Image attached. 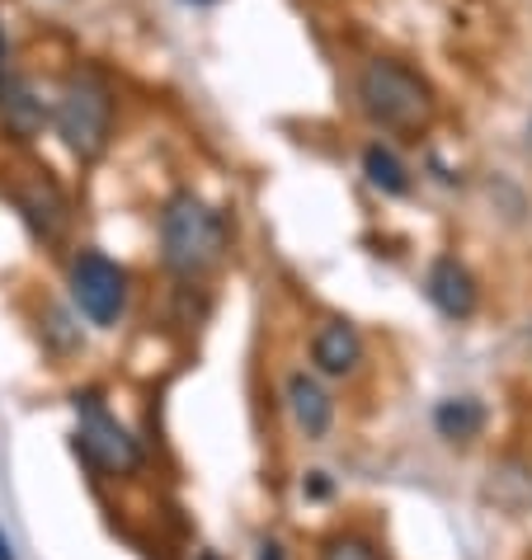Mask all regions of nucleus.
Segmentation results:
<instances>
[{"instance_id":"nucleus-3","label":"nucleus","mask_w":532,"mask_h":560,"mask_svg":"<svg viewBox=\"0 0 532 560\" xmlns=\"http://www.w3.org/2000/svg\"><path fill=\"white\" fill-rule=\"evenodd\" d=\"M57 132L81 161H100L114 132V90L100 71H76L57 100Z\"/></svg>"},{"instance_id":"nucleus-7","label":"nucleus","mask_w":532,"mask_h":560,"mask_svg":"<svg viewBox=\"0 0 532 560\" xmlns=\"http://www.w3.org/2000/svg\"><path fill=\"white\" fill-rule=\"evenodd\" d=\"M425 292L448 320H466L476 311V283H472V273H466L458 259H438L429 269V288Z\"/></svg>"},{"instance_id":"nucleus-1","label":"nucleus","mask_w":532,"mask_h":560,"mask_svg":"<svg viewBox=\"0 0 532 560\" xmlns=\"http://www.w3.org/2000/svg\"><path fill=\"white\" fill-rule=\"evenodd\" d=\"M227 250V222L194 194H175L161 212V255L165 269L180 278L208 273Z\"/></svg>"},{"instance_id":"nucleus-15","label":"nucleus","mask_w":532,"mask_h":560,"mask_svg":"<svg viewBox=\"0 0 532 560\" xmlns=\"http://www.w3.org/2000/svg\"><path fill=\"white\" fill-rule=\"evenodd\" d=\"M259 560H284V556H278V547H264V556Z\"/></svg>"},{"instance_id":"nucleus-11","label":"nucleus","mask_w":532,"mask_h":560,"mask_svg":"<svg viewBox=\"0 0 532 560\" xmlns=\"http://www.w3.org/2000/svg\"><path fill=\"white\" fill-rule=\"evenodd\" d=\"M363 175H368L372 189H382V194H391V198L410 194V175H405V165L396 161V151L382 147V142H372V147L363 151Z\"/></svg>"},{"instance_id":"nucleus-2","label":"nucleus","mask_w":532,"mask_h":560,"mask_svg":"<svg viewBox=\"0 0 532 560\" xmlns=\"http://www.w3.org/2000/svg\"><path fill=\"white\" fill-rule=\"evenodd\" d=\"M358 100L372 122L391 132H415L433 118V90L419 71H410L396 57H372L358 75Z\"/></svg>"},{"instance_id":"nucleus-13","label":"nucleus","mask_w":532,"mask_h":560,"mask_svg":"<svg viewBox=\"0 0 532 560\" xmlns=\"http://www.w3.org/2000/svg\"><path fill=\"white\" fill-rule=\"evenodd\" d=\"M321 560H378V551H372L363 537H335L331 547L321 551Z\"/></svg>"},{"instance_id":"nucleus-4","label":"nucleus","mask_w":532,"mask_h":560,"mask_svg":"<svg viewBox=\"0 0 532 560\" xmlns=\"http://www.w3.org/2000/svg\"><path fill=\"white\" fill-rule=\"evenodd\" d=\"M76 410H81V439H76V443H81V453L95 462L100 471L132 476L137 466H142V447H137V439L100 406L95 396H81V400H76Z\"/></svg>"},{"instance_id":"nucleus-6","label":"nucleus","mask_w":532,"mask_h":560,"mask_svg":"<svg viewBox=\"0 0 532 560\" xmlns=\"http://www.w3.org/2000/svg\"><path fill=\"white\" fill-rule=\"evenodd\" d=\"M14 208L24 212L28 231L43 241H57L61 231H67V198H61V189L43 175V170H34V179L14 189Z\"/></svg>"},{"instance_id":"nucleus-5","label":"nucleus","mask_w":532,"mask_h":560,"mask_svg":"<svg viewBox=\"0 0 532 560\" xmlns=\"http://www.w3.org/2000/svg\"><path fill=\"white\" fill-rule=\"evenodd\" d=\"M71 298L95 325H114L123 316V302H128V273L100 250H85L71 264Z\"/></svg>"},{"instance_id":"nucleus-14","label":"nucleus","mask_w":532,"mask_h":560,"mask_svg":"<svg viewBox=\"0 0 532 560\" xmlns=\"http://www.w3.org/2000/svg\"><path fill=\"white\" fill-rule=\"evenodd\" d=\"M0 560H14V551H10V541H5V533H0Z\"/></svg>"},{"instance_id":"nucleus-8","label":"nucleus","mask_w":532,"mask_h":560,"mask_svg":"<svg viewBox=\"0 0 532 560\" xmlns=\"http://www.w3.org/2000/svg\"><path fill=\"white\" fill-rule=\"evenodd\" d=\"M0 118H5V128L28 142V137L43 132V122H48V104L38 100V90L20 81V75H5V85H0Z\"/></svg>"},{"instance_id":"nucleus-9","label":"nucleus","mask_w":532,"mask_h":560,"mask_svg":"<svg viewBox=\"0 0 532 560\" xmlns=\"http://www.w3.org/2000/svg\"><path fill=\"white\" fill-rule=\"evenodd\" d=\"M288 410L307 439H325V429H331V419H335V406H331V396H325V386L316 377H307V372H292L288 377Z\"/></svg>"},{"instance_id":"nucleus-12","label":"nucleus","mask_w":532,"mask_h":560,"mask_svg":"<svg viewBox=\"0 0 532 560\" xmlns=\"http://www.w3.org/2000/svg\"><path fill=\"white\" fill-rule=\"evenodd\" d=\"M433 424L443 439H476L481 424H485V410L476 406V400H443L433 415Z\"/></svg>"},{"instance_id":"nucleus-10","label":"nucleus","mask_w":532,"mask_h":560,"mask_svg":"<svg viewBox=\"0 0 532 560\" xmlns=\"http://www.w3.org/2000/svg\"><path fill=\"white\" fill-rule=\"evenodd\" d=\"M358 358H363V345H358L354 325L331 320V325H325V330L316 335V363H321V372H331V377H344V372H354Z\"/></svg>"}]
</instances>
